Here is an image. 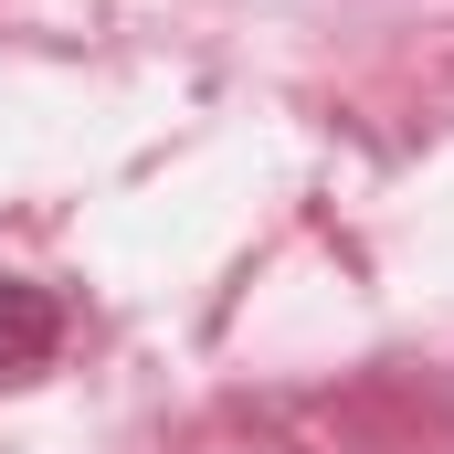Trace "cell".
<instances>
[{"label": "cell", "mask_w": 454, "mask_h": 454, "mask_svg": "<svg viewBox=\"0 0 454 454\" xmlns=\"http://www.w3.org/2000/svg\"><path fill=\"white\" fill-rule=\"evenodd\" d=\"M64 339V307L43 296V286H21V275H0V380H21V370H43Z\"/></svg>", "instance_id": "6da1fadb"}]
</instances>
